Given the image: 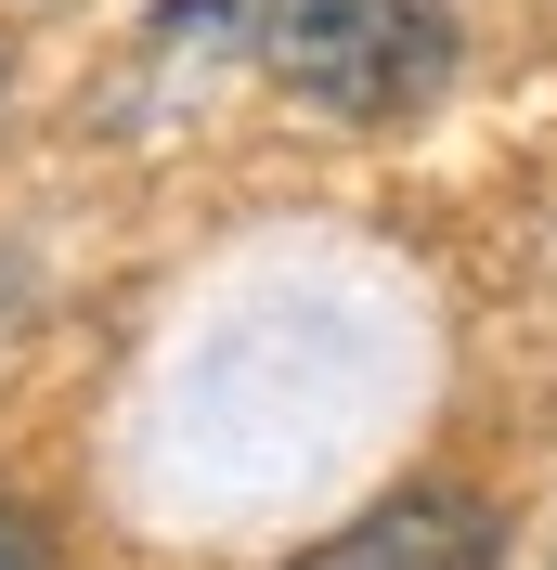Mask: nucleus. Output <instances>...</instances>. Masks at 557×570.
I'll use <instances>...</instances> for the list:
<instances>
[{
    "instance_id": "7ed1b4c3",
    "label": "nucleus",
    "mask_w": 557,
    "mask_h": 570,
    "mask_svg": "<svg viewBox=\"0 0 557 570\" xmlns=\"http://www.w3.org/2000/svg\"><path fill=\"white\" fill-rule=\"evenodd\" d=\"M0 570H52V544H39L27 505H0Z\"/></svg>"
},
{
    "instance_id": "f03ea898",
    "label": "nucleus",
    "mask_w": 557,
    "mask_h": 570,
    "mask_svg": "<svg viewBox=\"0 0 557 570\" xmlns=\"http://www.w3.org/2000/svg\"><path fill=\"white\" fill-rule=\"evenodd\" d=\"M299 570H492V505L467 493H389L377 519H350Z\"/></svg>"
},
{
    "instance_id": "f257e3e1",
    "label": "nucleus",
    "mask_w": 557,
    "mask_h": 570,
    "mask_svg": "<svg viewBox=\"0 0 557 570\" xmlns=\"http://www.w3.org/2000/svg\"><path fill=\"white\" fill-rule=\"evenodd\" d=\"M260 66L324 117H416L453 78V0H246Z\"/></svg>"
}]
</instances>
